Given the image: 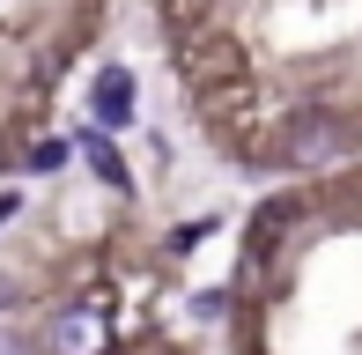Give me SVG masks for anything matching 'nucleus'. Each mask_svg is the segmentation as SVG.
<instances>
[{"mask_svg": "<svg viewBox=\"0 0 362 355\" xmlns=\"http://www.w3.org/2000/svg\"><path fill=\"white\" fill-rule=\"evenodd\" d=\"M340 149H348V119H340V111L310 104V111H288L281 119V163L318 170V163H333Z\"/></svg>", "mask_w": 362, "mask_h": 355, "instance_id": "1", "label": "nucleus"}, {"mask_svg": "<svg viewBox=\"0 0 362 355\" xmlns=\"http://www.w3.org/2000/svg\"><path fill=\"white\" fill-rule=\"evenodd\" d=\"M134 104H141V82H134V67H96V82H89V119L104 126V134H126L134 126Z\"/></svg>", "mask_w": 362, "mask_h": 355, "instance_id": "2", "label": "nucleus"}, {"mask_svg": "<svg viewBox=\"0 0 362 355\" xmlns=\"http://www.w3.org/2000/svg\"><path fill=\"white\" fill-rule=\"evenodd\" d=\"M104 311L96 303H81V311H59L52 326H45V355H104Z\"/></svg>", "mask_w": 362, "mask_h": 355, "instance_id": "3", "label": "nucleus"}, {"mask_svg": "<svg viewBox=\"0 0 362 355\" xmlns=\"http://www.w3.org/2000/svg\"><path fill=\"white\" fill-rule=\"evenodd\" d=\"M74 156H81V163H89L96 178H104L111 192H126V185H134V178H126V163H119V149H111V134H104V126H81V134H74Z\"/></svg>", "mask_w": 362, "mask_h": 355, "instance_id": "4", "label": "nucleus"}, {"mask_svg": "<svg viewBox=\"0 0 362 355\" xmlns=\"http://www.w3.org/2000/svg\"><path fill=\"white\" fill-rule=\"evenodd\" d=\"M52 163H67V149H59V141H37V149H30V170H52Z\"/></svg>", "mask_w": 362, "mask_h": 355, "instance_id": "5", "label": "nucleus"}, {"mask_svg": "<svg viewBox=\"0 0 362 355\" xmlns=\"http://www.w3.org/2000/svg\"><path fill=\"white\" fill-rule=\"evenodd\" d=\"M200 237H207V222H177V230H170V252H192Z\"/></svg>", "mask_w": 362, "mask_h": 355, "instance_id": "6", "label": "nucleus"}, {"mask_svg": "<svg viewBox=\"0 0 362 355\" xmlns=\"http://www.w3.org/2000/svg\"><path fill=\"white\" fill-rule=\"evenodd\" d=\"M15 215H23V192H0V230H8Z\"/></svg>", "mask_w": 362, "mask_h": 355, "instance_id": "7", "label": "nucleus"}, {"mask_svg": "<svg viewBox=\"0 0 362 355\" xmlns=\"http://www.w3.org/2000/svg\"><path fill=\"white\" fill-rule=\"evenodd\" d=\"M8 303H15V281H8V274H0V311H8Z\"/></svg>", "mask_w": 362, "mask_h": 355, "instance_id": "8", "label": "nucleus"}, {"mask_svg": "<svg viewBox=\"0 0 362 355\" xmlns=\"http://www.w3.org/2000/svg\"><path fill=\"white\" fill-rule=\"evenodd\" d=\"M0 355H23V341H0Z\"/></svg>", "mask_w": 362, "mask_h": 355, "instance_id": "9", "label": "nucleus"}]
</instances>
